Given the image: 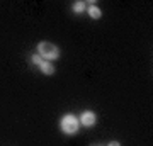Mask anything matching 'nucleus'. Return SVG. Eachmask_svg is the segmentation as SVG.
<instances>
[{
    "instance_id": "nucleus-7",
    "label": "nucleus",
    "mask_w": 153,
    "mask_h": 146,
    "mask_svg": "<svg viewBox=\"0 0 153 146\" xmlns=\"http://www.w3.org/2000/svg\"><path fill=\"white\" fill-rule=\"evenodd\" d=\"M107 146H121V143H119V141H111Z\"/></svg>"
},
{
    "instance_id": "nucleus-5",
    "label": "nucleus",
    "mask_w": 153,
    "mask_h": 146,
    "mask_svg": "<svg viewBox=\"0 0 153 146\" xmlns=\"http://www.w3.org/2000/svg\"><path fill=\"white\" fill-rule=\"evenodd\" d=\"M87 12L92 19H100L102 17V10L97 7L95 2H87Z\"/></svg>"
},
{
    "instance_id": "nucleus-6",
    "label": "nucleus",
    "mask_w": 153,
    "mask_h": 146,
    "mask_svg": "<svg viewBox=\"0 0 153 146\" xmlns=\"http://www.w3.org/2000/svg\"><path fill=\"white\" fill-rule=\"evenodd\" d=\"M71 9H73L75 14H82V12L87 10V2H83V0H76V2H73Z\"/></svg>"
},
{
    "instance_id": "nucleus-2",
    "label": "nucleus",
    "mask_w": 153,
    "mask_h": 146,
    "mask_svg": "<svg viewBox=\"0 0 153 146\" xmlns=\"http://www.w3.org/2000/svg\"><path fill=\"white\" fill-rule=\"evenodd\" d=\"M60 127L65 134H75L78 127H80V122H78V117L73 116V114H65L60 121Z\"/></svg>"
},
{
    "instance_id": "nucleus-4",
    "label": "nucleus",
    "mask_w": 153,
    "mask_h": 146,
    "mask_svg": "<svg viewBox=\"0 0 153 146\" xmlns=\"http://www.w3.org/2000/svg\"><path fill=\"white\" fill-rule=\"evenodd\" d=\"M78 122L82 126H85V127H92V126H95V122H97V116H95L94 110H83L82 116L78 117Z\"/></svg>"
},
{
    "instance_id": "nucleus-3",
    "label": "nucleus",
    "mask_w": 153,
    "mask_h": 146,
    "mask_svg": "<svg viewBox=\"0 0 153 146\" xmlns=\"http://www.w3.org/2000/svg\"><path fill=\"white\" fill-rule=\"evenodd\" d=\"M31 60H33V63L38 66L41 71H43L44 75H53V73L56 71V70H55V65H53L51 61H48V60H44V58H41L38 53L33 54V56H31Z\"/></svg>"
},
{
    "instance_id": "nucleus-1",
    "label": "nucleus",
    "mask_w": 153,
    "mask_h": 146,
    "mask_svg": "<svg viewBox=\"0 0 153 146\" xmlns=\"http://www.w3.org/2000/svg\"><path fill=\"white\" fill-rule=\"evenodd\" d=\"M36 49H38L39 56L44 58V60H48V61H53V60H58L60 58V48L56 44L49 43V41H41Z\"/></svg>"
}]
</instances>
